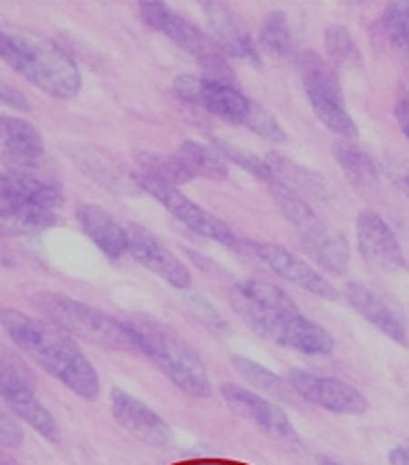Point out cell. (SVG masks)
I'll return each instance as SVG.
<instances>
[{
	"mask_svg": "<svg viewBox=\"0 0 409 465\" xmlns=\"http://www.w3.org/2000/svg\"><path fill=\"white\" fill-rule=\"evenodd\" d=\"M200 7H203L207 23H209V31L211 38H214L216 49H219L222 55L248 60L251 64H260V51H258V45L253 43L251 35H248L247 29L242 27L238 15L231 12L229 5L207 0V3H200Z\"/></svg>",
	"mask_w": 409,
	"mask_h": 465,
	"instance_id": "obj_18",
	"label": "cell"
},
{
	"mask_svg": "<svg viewBox=\"0 0 409 465\" xmlns=\"http://www.w3.org/2000/svg\"><path fill=\"white\" fill-rule=\"evenodd\" d=\"M7 236H9V232L0 225V262L7 267H12L14 256H12V250H9V245H7Z\"/></svg>",
	"mask_w": 409,
	"mask_h": 465,
	"instance_id": "obj_41",
	"label": "cell"
},
{
	"mask_svg": "<svg viewBox=\"0 0 409 465\" xmlns=\"http://www.w3.org/2000/svg\"><path fill=\"white\" fill-rule=\"evenodd\" d=\"M0 60L12 66V69L15 66V60H18V49H15L12 34L5 29H0Z\"/></svg>",
	"mask_w": 409,
	"mask_h": 465,
	"instance_id": "obj_38",
	"label": "cell"
},
{
	"mask_svg": "<svg viewBox=\"0 0 409 465\" xmlns=\"http://www.w3.org/2000/svg\"><path fill=\"white\" fill-rule=\"evenodd\" d=\"M111 406L115 421L137 441L152 448H165L172 443V428H170V423L161 415H157L152 408L143 404L141 400L132 397L131 392L112 389Z\"/></svg>",
	"mask_w": 409,
	"mask_h": 465,
	"instance_id": "obj_15",
	"label": "cell"
},
{
	"mask_svg": "<svg viewBox=\"0 0 409 465\" xmlns=\"http://www.w3.org/2000/svg\"><path fill=\"white\" fill-rule=\"evenodd\" d=\"M245 245L251 250V254L258 261L264 262L276 276L282 281L291 282V285L304 289V292L313 293V296L324 298V301H336L339 292H336L333 282L328 278L322 276L319 272H315L307 261H302L299 256H295L293 252H288L287 247L279 245V242H268V241H245Z\"/></svg>",
	"mask_w": 409,
	"mask_h": 465,
	"instance_id": "obj_12",
	"label": "cell"
},
{
	"mask_svg": "<svg viewBox=\"0 0 409 465\" xmlns=\"http://www.w3.org/2000/svg\"><path fill=\"white\" fill-rule=\"evenodd\" d=\"M344 296L356 313L364 315L372 327L379 329L392 342L403 346L409 342L405 315L390 298L364 285V282H348L344 289Z\"/></svg>",
	"mask_w": 409,
	"mask_h": 465,
	"instance_id": "obj_17",
	"label": "cell"
},
{
	"mask_svg": "<svg viewBox=\"0 0 409 465\" xmlns=\"http://www.w3.org/2000/svg\"><path fill=\"white\" fill-rule=\"evenodd\" d=\"M245 126L251 133H256V135H260L271 143L287 142V131H284L282 124L276 120V115H273L271 111H267V108L258 104V102H251V111H248Z\"/></svg>",
	"mask_w": 409,
	"mask_h": 465,
	"instance_id": "obj_34",
	"label": "cell"
},
{
	"mask_svg": "<svg viewBox=\"0 0 409 465\" xmlns=\"http://www.w3.org/2000/svg\"><path fill=\"white\" fill-rule=\"evenodd\" d=\"M333 157L339 163L346 179L356 190H372L379 183V168H376L375 159L364 148L348 142V139H336L333 143Z\"/></svg>",
	"mask_w": 409,
	"mask_h": 465,
	"instance_id": "obj_24",
	"label": "cell"
},
{
	"mask_svg": "<svg viewBox=\"0 0 409 465\" xmlns=\"http://www.w3.org/2000/svg\"><path fill=\"white\" fill-rule=\"evenodd\" d=\"M0 327L27 358L43 366L54 380L82 400H97L102 391L100 375L71 335L49 320L34 318L9 307H0Z\"/></svg>",
	"mask_w": 409,
	"mask_h": 465,
	"instance_id": "obj_2",
	"label": "cell"
},
{
	"mask_svg": "<svg viewBox=\"0 0 409 465\" xmlns=\"http://www.w3.org/2000/svg\"><path fill=\"white\" fill-rule=\"evenodd\" d=\"M216 151H219L229 163L240 165L242 170H247L251 177L260 179L268 185H276V177H273L271 168H268V163L264 162V157H258V154L242 151V148L231 146V143L227 142H216Z\"/></svg>",
	"mask_w": 409,
	"mask_h": 465,
	"instance_id": "obj_33",
	"label": "cell"
},
{
	"mask_svg": "<svg viewBox=\"0 0 409 465\" xmlns=\"http://www.w3.org/2000/svg\"><path fill=\"white\" fill-rule=\"evenodd\" d=\"M229 304L238 318L267 342L304 355L333 353V335L299 312L297 302L278 285L245 278L231 285Z\"/></svg>",
	"mask_w": 409,
	"mask_h": 465,
	"instance_id": "obj_1",
	"label": "cell"
},
{
	"mask_svg": "<svg viewBox=\"0 0 409 465\" xmlns=\"http://www.w3.org/2000/svg\"><path fill=\"white\" fill-rule=\"evenodd\" d=\"M317 465H344V463L335 461L333 457H326V454H319V457H317Z\"/></svg>",
	"mask_w": 409,
	"mask_h": 465,
	"instance_id": "obj_42",
	"label": "cell"
},
{
	"mask_svg": "<svg viewBox=\"0 0 409 465\" xmlns=\"http://www.w3.org/2000/svg\"><path fill=\"white\" fill-rule=\"evenodd\" d=\"M128 230V254H131L139 265L146 267L154 276L172 285L174 289H190L191 273L179 256H174L168 247L163 245L152 232L141 225H126Z\"/></svg>",
	"mask_w": 409,
	"mask_h": 465,
	"instance_id": "obj_14",
	"label": "cell"
},
{
	"mask_svg": "<svg viewBox=\"0 0 409 465\" xmlns=\"http://www.w3.org/2000/svg\"><path fill=\"white\" fill-rule=\"evenodd\" d=\"M0 151L5 165L43 162L44 142L34 124L20 117L0 115Z\"/></svg>",
	"mask_w": 409,
	"mask_h": 465,
	"instance_id": "obj_21",
	"label": "cell"
},
{
	"mask_svg": "<svg viewBox=\"0 0 409 465\" xmlns=\"http://www.w3.org/2000/svg\"><path fill=\"white\" fill-rule=\"evenodd\" d=\"M139 14L150 29L159 31L165 38L172 40L179 49L194 55L207 80L234 84V71L227 64L225 55L216 49L214 40L207 38L194 23L172 12L161 0H143V3H139Z\"/></svg>",
	"mask_w": 409,
	"mask_h": 465,
	"instance_id": "obj_7",
	"label": "cell"
},
{
	"mask_svg": "<svg viewBox=\"0 0 409 465\" xmlns=\"http://www.w3.org/2000/svg\"><path fill=\"white\" fill-rule=\"evenodd\" d=\"M403 133H405V137L409 139V124H407V126H403Z\"/></svg>",
	"mask_w": 409,
	"mask_h": 465,
	"instance_id": "obj_43",
	"label": "cell"
},
{
	"mask_svg": "<svg viewBox=\"0 0 409 465\" xmlns=\"http://www.w3.org/2000/svg\"><path fill=\"white\" fill-rule=\"evenodd\" d=\"M326 38V54L328 62L339 69H359L361 54L356 49V43L352 40L350 31L341 25H330L324 34Z\"/></svg>",
	"mask_w": 409,
	"mask_h": 465,
	"instance_id": "obj_32",
	"label": "cell"
},
{
	"mask_svg": "<svg viewBox=\"0 0 409 465\" xmlns=\"http://www.w3.org/2000/svg\"><path fill=\"white\" fill-rule=\"evenodd\" d=\"M383 29H385L387 40L392 49L396 51L398 58L409 69V5L407 3H390L383 12Z\"/></svg>",
	"mask_w": 409,
	"mask_h": 465,
	"instance_id": "obj_31",
	"label": "cell"
},
{
	"mask_svg": "<svg viewBox=\"0 0 409 465\" xmlns=\"http://www.w3.org/2000/svg\"><path fill=\"white\" fill-rule=\"evenodd\" d=\"M0 106H7L12 108V111H23V113L31 111L27 97H24L20 91H15L14 86L5 84V82H0Z\"/></svg>",
	"mask_w": 409,
	"mask_h": 465,
	"instance_id": "obj_37",
	"label": "cell"
},
{
	"mask_svg": "<svg viewBox=\"0 0 409 465\" xmlns=\"http://www.w3.org/2000/svg\"><path fill=\"white\" fill-rule=\"evenodd\" d=\"M77 163H80V170H84L93 179L100 181L103 188L112 190V193H134V190H139L134 177H126L119 170V165L108 162L102 154H86Z\"/></svg>",
	"mask_w": 409,
	"mask_h": 465,
	"instance_id": "obj_30",
	"label": "cell"
},
{
	"mask_svg": "<svg viewBox=\"0 0 409 465\" xmlns=\"http://www.w3.org/2000/svg\"><path fill=\"white\" fill-rule=\"evenodd\" d=\"M137 163H139V170H141V174L159 181V183L172 185V188L191 183V181L196 179L194 174L190 173L188 165L180 162L176 154L141 151L137 153Z\"/></svg>",
	"mask_w": 409,
	"mask_h": 465,
	"instance_id": "obj_27",
	"label": "cell"
},
{
	"mask_svg": "<svg viewBox=\"0 0 409 465\" xmlns=\"http://www.w3.org/2000/svg\"><path fill=\"white\" fill-rule=\"evenodd\" d=\"M231 366L236 369V373L245 377L253 389H258L264 395L271 397L273 401H284V404H291L293 401V389L284 377H279L268 371L267 366L258 364V361L245 358V355H234L231 358Z\"/></svg>",
	"mask_w": 409,
	"mask_h": 465,
	"instance_id": "obj_25",
	"label": "cell"
},
{
	"mask_svg": "<svg viewBox=\"0 0 409 465\" xmlns=\"http://www.w3.org/2000/svg\"><path fill=\"white\" fill-rule=\"evenodd\" d=\"M396 120L401 122L403 126H407V124H409V82H407V84H403V89L398 91Z\"/></svg>",
	"mask_w": 409,
	"mask_h": 465,
	"instance_id": "obj_39",
	"label": "cell"
},
{
	"mask_svg": "<svg viewBox=\"0 0 409 465\" xmlns=\"http://www.w3.org/2000/svg\"><path fill=\"white\" fill-rule=\"evenodd\" d=\"M220 395L225 400V404L238 417H242V420L260 428L264 435L276 439L279 443H287L291 448H297L302 443L297 432H295L291 420H288V415L273 400H267L264 395L242 389V386L234 384V381L220 384Z\"/></svg>",
	"mask_w": 409,
	"mask_h": 465,
	"instance_id": "obj_10",
	"label": "cell"
},
{
	"mask_svg": "<svg viewBox=\"0 0 409 465\" xmlns=\"http://www.w3.org/2000/svg\"><path fill=\"white\" fill-rule=\"evenodd\" d=\"M122 324L131 333L139 353L146 355L180 392L196 400H207L211 395L205 361L174 329L141 313L122 320Z\"/></svg>",
	"mask_w": 409,
	"mask_h": 465,
	"instance_id": "obj_3",
	"label": "cell"
},
{
	"mask_svg": "<svg viewBox=\"0 0 409 465\" xmlns=\"http://www.w3.org/2000/svg\"><path fill=\"white\" fill-rule=\"evenodd\" d=\"M176 157L188 165L194 177L222 181L229 174V162L216 148L205 146V143L194 142V139L180 143Z\"/></svg>",
	"mask_w": 409,
	"mask_h": 465,
	"instance_id": "obj_26",
	"label": "cell"
},
{
	"mask_svg": "<svg viewBox=\"0 0 409 465\" xmlns=\"http://www.w3.org/2000/svg\"><path fill=\"white\" fill-rule=\"evenodd\" d=\"M407 5H409V0H407Z\"/></svg>",
	"mask_w": 409,
	"mask_h": 465,
	"instance_id": "obj_44",
	"label": "cell"
},
{
	"mask_svg": "<svg viewBox=\"0 0 409 465\" xmlns=\"http://www.w3.org/2000/svg\"><path fill=\"white\" fill-rule=\"evenodd\" d=\"M273 201L284 214V219L295 227L299 234L304 250L308 256L322 267L324 272L344 276L350 267V247L341 232L324 223L319 214L307 203L302 194L284 188V185H271Z\"/></svg>",
	"mask_w": 409,
	"mask_h": 465,
	"instance_id": "obj_6",
	"label": "cell"
},
{
	"mask_svg": "<svg viewBox=\"0 0 409 465\" xmlns=\"http://www.w3.org/2000/svg\"><path fill=\"white\" fill-rule=\"evenodd\" d=\"M293 29L288 15L284 12H271L264 15L258 35V46L276 58H288L293 54Z\"/></svg>",
	"mask_w": 409,
	"mask_h": 465,
	"instance_id": "obj_28",
	"label": "cell"
},
{
	"mask_svg": "<svg viewBox=\"0 0 409 465\" xmlns=\"http://www.w3.org/2000/svg\"><path fill=\"white\" fill-rule=\"evenodd\" d=\"M310 106H313L317 120L324 124L328 131H333L335 135L344 139H355L359 135V128H356V122L352 120V115L346 108L344 102L330 100V97L313 95V93H307Z\"/></svg>",
	"mask_w": 409,
	"mask_h": 465,
	"instance_id": "obj_29",
	"label": "cell"
},
{
	"mask_svg": "<svg viewBox=\"0 0 409 465\" xmlns=\"http://www.w3.org/2000/svg\"><path fill=\"white\" fill-rule=\"evenodd\" d=\"M356 245H359L364 261L375 270L385 273L407 270L405 254H403L394 230L376 212L364 210L356 216Z\"/></svg>",
	"mask_w": 409,
	"mask_h": 465,
	"instance_id": "obj_13",
	"label": "cell"
},
{
	"mask_svg": "<svg viewBox=\"0 0 409 465\" xmlns=\"http://www.w3.org/2000/svg\"><path fill=\"white\" fill-rule=\"evenodd\" d=\"M387 459H390V465H409V441L392 448V452L387 454Z\"/></svg>",
	"mask_w": 409,
	"mask_h": 465,
	"instance_id": "obj_40",
	"label": "cell"
},
{
	"mask_svg": "<svg viewBox=\"0 0 409 465\" xmlns=\"http://www.w3.org/2000/svg\"><path fill=\"white\" fill-rule=\"evenodd\" d=\"M288 384L308 404L335 412V415H364L370 401L359 389L336 377H324L308 373L304 369L288 371Z\"/></svg>",
	"mask_w": 409,
	"mask_h": 465,
	"instance_id": "obj_11",
	"label": "cell"
},
{
	"mask_svg": "<svg viewBox=\"0 0 409 465\" xmlns=\"http://www.w3.org/2000/svg\"><path fill=\"white\" fill-rule=\"evenodd\" d=\"M295 64H297V71L302 75L307 93L344 102V89H341L339 75H336L335 66L328 60H324L315 51H302L295 58Z\"/></svg>",
	"mask_w": 409,
	"mask_h": 465,
	"instance_id": "obj_22",
	"label": "cell"
},
{
	"mask_svg": "<svg viewBox=\"0 0 409 465\" xmlns=\"http://www.w3.org/2000/svg\"><path fill=\"white\" fill-rule=\"evenodd\" d=\"M251 102L242 91H238L234 84L227 82L207 80V77H199L196 84V93L191 104L203 106L207 113H211L219 120L227 124H236V126H245L248 111H251Z\"/></svg>",
	"mask_w": 409,
	"mask_h": 465,
	"instance_id": "obj_19",
	"label": "cell"
},
{
	"mask_svg": "<svg viewBox=\"0 0 409 465\" xmlns=\"http://www.w3.org/2000/svg\"><path fill=\"white\" fill-rule=\"evenodd\" d=\"M0 225L9 234H40L58 225V214L29 199L5 174L0 177Z\"/></svg>",
	"mask_w": 409,
	"mask_h": 465,
	"instance_id": "obj_16",
	"label": "cell"
},
{
	"mask_svg": "<svg viewBox=\"0 0 409 465\" xmlns=\"http://www.w3.org/2000/svg\"><path fill=\"white\" fill-rule=\"evenodd\" d=\"M0 400L14 417L29 423L46 441L58 443L62 439L58 421L38 400L29 366L3 342H0Z\"/></svg>",
	"mask_w": 409,
	"mask_h": 465,
	"instance_id": "obj_8",
	"label": "cell"
},
{
	"mask_svg": "<svg viewBox=\"0 0 409 465\" xmlns=\"http://www.w3.org/2000/svg\"><path fill=\"white\" fill-rule=\"evenodd\" d=\"M132 177H134V183L139 185V190L152 194L176 221H180L185 227H190L191 232L205 236V239L222 242V245H229V247L245 245V241H242L240 236H236V232L231 230L225 221L219 219V216H214L211 212H207L205 208H200L199 203H194V201L180 193L179 188L159 183V181L150 179L141 173L132 174Z\"/></svg>",
	"mask_w": 409,
	"mask_h": 465,
	"instance_id": "obj_9",
	"label": "cell"
},
{
	"mask_svg": "<svg viewBox=\"0 0 409 465\" xmlns=\"http://www.w3.org/2000/svg\"><path fill=\"white\" fill-rule=\"evenodd\" d=\"M9 34L18 49L14 71L58 100H71L80 93V69L58 43L27 29H12Z\"/></svg>",
	"mask_w": 409,
	"mask_h": 465,
	"instance_id": "obj_5",
	"label": "cell"
},
{
	"mask_svg": "<svg viewBox=\"0 0 409 465\" xmlns=\"http://www.w3.org/2000/svg\"><path fill=\"white\" fill-rule=\"evenodd\" d=\"M23 428L14 420L12 412L0 408V446L3 448H18L23 443Z\"/></svg>",
	"mask_w": 409,
	"mask_h": 465,
	"instance_id": "obj_35",
	"label": "cell"
},
{
	"mask_svg": "<svg viewBox=\"0 0 409 465\" xmlns=\"http://www.w3.org/2000/svg\"><path fill=\"white\" fill-rule=\"evenodd\" d=\"M77 223L82 232L112 261L128 254V230L108 210L93 203L77 208Z\"/></svg>",
	"mask_w": 409,
	"mask_h": 465,
	"instance_id": "obj_20",
	"label": "cell"
},
{
	"mask_svg": "<svg viewBox=\"0 0 409 465\" xmlns=\"http://www.w3.org/2000/svg\"><path fill=\"white\" fill-rule=\"evenodd\" d=\"M383 170H385V174L390 177L392 183H394L409 199V163L403 162V159H387V162L383 163Z\"/></svg>",
	"mask_w": 409,
	"mask_h": 465,
	"instance_id": "obj_36",
	"label": "cell"
},
{
	"mask_svg": "<svg viewBox=\"0 0 409 465\" xmlns=\"http://www.w3.org/2000/svg\"><path fill=\"white\" fill-rule=\"evenodd\" d=\"M264 162L271 168L273 177H276V185H284V188L293 190V193H307L313 196H324L328 190V181L315 170L304 168V165L291 162L279 153H267Z\"/></svg>",
	"mask_w": 409,
	"mask_h": 465,
	"instance_id": "obj_23",
	"label": "cell"
},
{
	"mask_svg": "<svg viewBox=\"0 0 409 465\" xmlns=\"http://www.w3.org/2000/svg\"><path fill=\"white\" fill-rule=\"evenodd\" d=\"M31 304L49 320L51 324L73 335L77 340L100 346V349L119 351V353H139L131 333L122 324V320L100 312L80 301L54 292H38L31 296Z\"/></svg>",
	"mask_w": 409,
	"mask_h": 465,
	"instance_id": "obj_4",
	"label": "cell"
}]
</instances>
